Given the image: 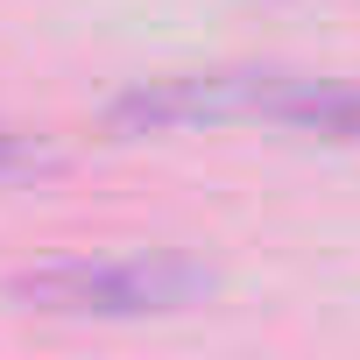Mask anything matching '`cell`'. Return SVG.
I'll return each instance as SVG.
<instances>
[{
    "label": "cell",
    "mask_w": 360,
    "mask_h": 360,
    "mask_svg": "<svg viewBox=\"0 0 360 360\" xmlns=\"http://www.w3.org/2000/svg\"><path fill=\"white\" fill-rule=\"evenodd\" d=\"M212 290V276L184 255H120V262H57L15 276V304L43 318H162Z\"/></svg>",
    "instance_id": "1"
},
{
    "label": "cell",
    "mask_w": 360,
    "mask_h": 360,
    "mask_svg": "<svg viewBox=\"0 0 360 360\" xmlns=\"http://www.w3.org/2000/svg\"><path fill=\"white\" fill-rule=\"evenodd\" d=\"M290 92V78L276 71H191V78H155L134 85L106 106V120L120 134H162V127H212V120H248V113H276V99Z\"/></svg>",
    "instance_id": "2"
},
{
    "label": "cell",
    "mask_w": 360,
    "mask_h": 360,
    "mask_svg": "<svg viewBox=\"0 0 360 360\" xmlns=\"http://www.w3.org/2000/svg\"><path fill=\"white\" fill-rule=\"evenodd\" d=\"M269 120H283L297 134H325V141H360V78H339V85L290 78V92L276 99Z\"/></svg>",
    "instance_id": "3"
},
{
    "label": "cell",
    "mask_w": 360,
    "mask_h": 360,
    "mask_svg": "<svg viewBox=\"0 0 360 360\" xmlns=\"http://www.w3.org/2000/svg\"><path fill=\"white\" fill-rule=\"evenodd\" d=\"M50 155L36 148V141H22V134H8V127H0V184H15V176H36Z\"/></svg>",
    "instance_id": "4"
}]
</instances>
